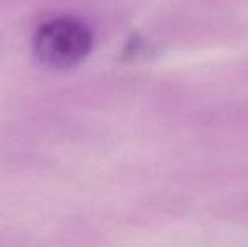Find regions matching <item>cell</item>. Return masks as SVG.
I'll return each instance as SVG.
<instances>
[{
  "instance_id": "6da1fadb",
  "label": "cell",
  "mask_w": 248,
  "mask_h": 247,
  "mask_svg": "<svg viewBox=\"0 0 248 247\" xmlns=\"http://www.w3.org/2000/svg\"><path fill=\"white\" fill-rule=\"evenodd\" d=\"M93 34L76 17H56L41 24L32 37L34 58L44 68L66 71L78 66L90 54Z\"/></svg>"
}]
</instances>
